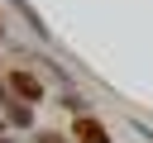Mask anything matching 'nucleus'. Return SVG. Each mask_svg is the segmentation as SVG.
<instances>
[{"label": "nucleus", "instance_id": "1", "mask_svg": "<svg viewBox=\"0 0 153 143\" xmlns=\"http://www.w3.org/2000/svg\"><path fill=\"white\" fill-rule=\"evenodd\" d=\"M5 86H10L19 100H43V81H38V76H29V72H10V76H5Z\"/></svg>", "mask_w": 153, "mask_h": 143}, {"label": "nucleus", "instance_id": "2", "mask_svg": "<svg viewBox=\"0 0 153 143\" xmlns=\"http://www.w3.org/2000/svg\"><path fill=\"white\" fill-rule=\"evenodd\" d=\"M72 143H110V133L86 114V119H76V124H72Z\"/></svg>", "mask_w": 153, "mask_h": 143}, {"label": "nucleus", "instance_id": "3", "mask_svg": "<svg viewBox=\"0 0 153 143\" xmlns=\"http://www.w3.org/2000/svg\"><path fill=\"white\" fill-rule=\"evenodd\" d=\"M38 143H67V138H62V133H43Z\"/></svg>", "mask_w": 153, "mask_h": 143}, {"label": "nucleus", "instance_id": "4", "mask_svg": "<svg viewBox=\"0 0 153 143\" xmlns=\"http://www.w3.org/2000/svg\"><path fill=\"white\" fill-rule=\"evenodd\" d=\"M0 29H5V24H0Z\"/></svg>", "mask_w": 153, "mask_h": 143}]
</instances>
